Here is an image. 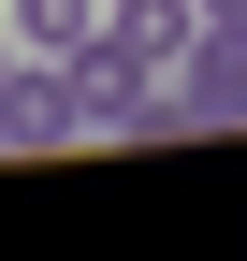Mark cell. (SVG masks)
Listing matches in <instances>:
<instances>
[{
	"mask_svg": "<svg viewBox=\"0 0 247 261\" xmlns=\"http://www.w3.org/2000/svg\"><path fill=\"white\" fill-rule=\"evenodd\" d=\"M189 29H204V0H102V73H131V87H175V58H189Z\"/></svg>",
	"mask_w": 247,
	"mask_h": 261,
	"instance_id": "obj_2",
	"label": "cell"
},
{
	"mask_svg": "<svg viewBox=\"0 0 247 261\" xmlns=\"http://www.w3.org/2000/svg\"><path fill=\"white\" fill-rule=\"evenodd\" d=\"M73 130H102L73 58H0V145H73Z\"/></svg>",
	"mask_w": 247,
	"mask_h": 261,
	"instance_id": "obj_1",
	"label": "cell"
},
{
	"mask_svg": "<svg viewBox=\"0 0 247 261\" xmlns=\"http://www.w3.org/2000/svg\"><path fill=\"white\" fill-rule=\"evenodd\" d=\"M218 116H247V15H204L175 58V130H218Z\"/></svg>",
	"mask_w": 247,
	"mask_h": 261,
	"instance_id": "obj_3",
	"label": "cell"
},
{
	"mask_svg": "<svg viewBox=\"0 0 247 261\" xmlns=\"http://www.w3.org/2000/svg\"><path fill=\"white\" fill-rule=\"evenodd\" d=\"M0 58H15V44H0Z\"/></svg>",
	"mask_w": 247,
	"mask_h": 261,
	"instance_id": "obj_6",
	"label": "cell"
},
{
	"mask_svg": "<svg viewBox=\"0 0 247 261\" xmlns=\"http://www.w3.org/2000/svg\"><path fill=\"white\" fill-rule=\"evenodd\" d=\"M0 44L15 58H87L102 44V0H0Z\"/></svg>",
	"mask_w": 247,
	"mask_h": 261,
	"instance_id": "obj_4",
	"label": "cell"
},
{
	"mask_svg": "<svg viewBox=\"0 0 247 261\" xmlns=\"http://www.w3.org/2000/svg\"><path fill=\"white\" fill-rule=\"evenodd\" d=\"M204 15H247V0H204Z\"/></svg>",
	"mask_w": 247,
	"mask_h": 261,
	"instance_id": "obj_5",
	"label": "cell"
}]
</instances>
